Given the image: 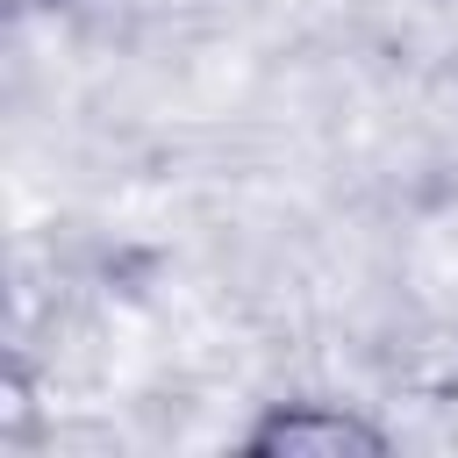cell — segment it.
Instances as JSON below:
<instances>
[{
	"label": "cell",
	"mask_w": 458,
	"mask_h": 458,
	"mask_svg": "<svg viewBox=\"0 0 458 458\" xmlns=\"http://www.w3.org/2000/svg\"><path fill=\"white\" fill-rule=\"evenodd\" d=\"M14 14H43V7H57V0H7Z\"/></svg>",
	"instance_id": "obj_2"
},
{
	"label": "cell",
	"mask_w": 458,
	"mask_h": 458,
	"mask_svg": "<svg viewBox=\"0 0 458 458\" xmlns=\"http://www.w3.org/2000/svg\"><path fill=\"white\" fill-rule=\"evenodd\" d=\"M236 451L243 458H386L394 451V429L372 408H358V401L286 394V401H265L236 429Z\"/></svg>",
	"instance_id": "obj_1"
}]
</instances>
